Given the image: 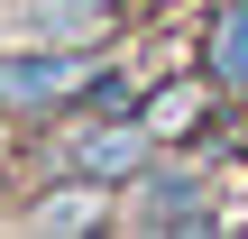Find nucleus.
<instances>
[{"mask_svg": "<svg viewBox=\"0 0 248 239\" xmlns=\"http://www.w3.org/2000/svg\"><path fill=\"white\" fill-rule=\"evenodd\" d=\"M83 74H92V46H0V120L74 111Z\"/></svg>", "mask_w": 248, "mask_h": 239, "instance_id": "obj_1", "label": "nucleus"}, {"mask_svg": "<svg viewBox=\"0 0 248 239\" xmlns=\"http://www.w3.org/2000/svg\"><path fill=\"white\" fill-rule=\"evenodd\" d=\"M74 166L101 175V184H138V175L156 166V129H147V120H83Z\"/></svg>", "mask_w": 248, "mask_h": 239, "instance_id": "obj_2", "label": "nucleus"}, {"mask_svg": "<svg viewBox=\"0 0 248 239\" xmlns=\"http://www.w3.org/2000/svg\"><path fill=\"white\" fill-rule=\"evenodd\" d=\"M110 193H120V184H101V175L74 166V184H55L46 203H28L18 230H92V221H110Z\"/></svg>", "mask_w": 248, "mask_h": 239, "instance_id": "obj_3", "label": "nucleus"}, {"mask_svg": "<svg viewBox=\"0 0 248 239\" xmlns=\"http://www.w3.org/2000/svg\"><path fill=\"white\" fill-rule=\"evenodd\" d=\"M129 193H147L138 221H156V230H202V221H212V203H202V184H193L184 166H147Z\"/></svg>", "mask_w": 248, "mask_h": 239, "instance_id": "obj_4", "label": "nucleus"}, {"mask_svg": "<svg viewBox=\"0 0 248 239\" xmlns=\"http://www.w3.org/2000/svg\"><path fill=\"white\" fill-rule=\"evenodd\" d=\"M212 83H248V9H221L212 28Z\"/></svg>", "mask_w": 248, "mask_h": 239, "instance_id": "obj_5", "label": "nucleus"}, {"mask_svg": "<svg viewBox=\"0 0 248 239\" xmlns=\"http://www.w3.org/2000/svg\"><path fill=\"white\" fill-rule=\"evenodd\" d=\"M74 101H83V111H129V101H138V74H129V64H92Z\"/></svg>", "mask_w": 248, "mask_h": 239, "instance_id": "obj_6", "label": "nucleus"}, {"mask_svg": "<svg viewBox=\"0 0 248 239\" xmlns=\"http://www.w3.org/2000/svg\"><path fill=\"white\" fill-rule=\"evenodd\" d=\"M193 111H202V83H166V92L147 101V129H156V138H184Z\"/></svg>", "mask_w": 248, "mask_h": 239, "instance_id": "obj_7", "label": "nucleus"}]
</instances>
